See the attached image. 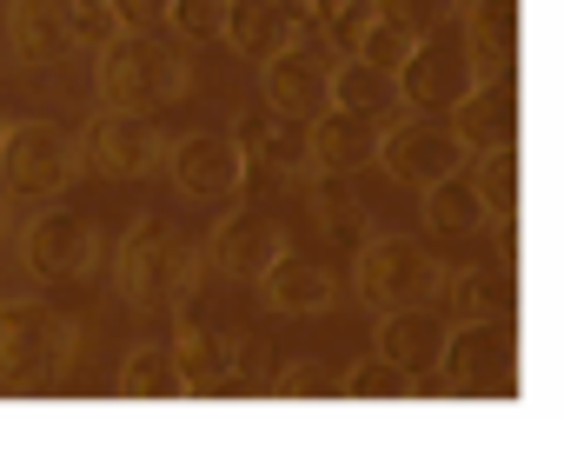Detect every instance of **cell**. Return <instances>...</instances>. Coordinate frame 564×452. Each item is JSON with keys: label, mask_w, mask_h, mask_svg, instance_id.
Wrapping results in <instances>:
<instances>
[{"label": "cell", "mask_w": 564, "mask_h": 452, "mask_svg": "<svg viewBox=\"0 0 564 452\" xmlns=\"http://www.w3.org/2000/svg\"><path fill=\"white\" fill-rule=\"evenodd\" d=\"M213 287V267H206V247L186 234L180 219L166 213H133L127 234L113 247V293L140 313H186L199 306Z\"/></svg>", "instance_id": "1"}, {"label": "cell", "mask_w": 564, "mask_h": 452, "mask_svg": "<svg viewBox=\"0 0 564 452\" xmlns=\"http://www.w3.org/2000/svg\"><path fill=\"white\" fill-rule=\"evenodd\" d=\"M94 100L120 114H166L193 94V54L166 28H120L107 47H94Z\"/></svg>", "instance_id": "2"}, {"label": "cell", "mask_w": 564, "mask_h": 452, "mask_svg": "<svg viewBox=\"0 0 564 452\" xmlns=\"http://www.w3.org/2000/svg\"><path fill=\"white\" fill-rule=\"evenodd\" d=\"M80 359V320L54 300H0V392H54Z\"/></svg>", "instance_id": "3"}, {"label": "cell", "mask_w": 564, "mask_h": 452, "mask_svg": "<svg viewBox=\"0 0 564 452\" xmlns=\"http://www.w3.org/2000/svg\"><path fill=\"white\" fill-rule=\"evenodd\" d=\"M80 166H87V153H80V133L67 120H54V114L8 120V140H0V186L14 193V213H28L41 200H67Z\"/></svg>", "instance_id": "4"}, {"label": "cell", "mask_w": 564, "mask_h": 452, "mask_svg": "<svg viewBox=\"0 0 564 452\" xmlns=\"http://www.w3.org/2000/svg\"><path fill=\"white\" fill-rule=\"evenodd\" d=\"M14 234H21V267L47 287H87L107 267V226L87 206L41 200V206H28Z\"/></svg>", "instance_id": "5"}, {"label": "cell", "mask_w": 564, "mask_h": 452, "mask_svg": "<svg viewBox=\"0 0 564 452\" xmlns=\"http://www.w3.org/2000/svg\"><path fill=\"white\" fill-rule=\"evenodd\" d=\"M173 359H180L186 392H206V399H232V392L265 386V346L226 320H206L199 306H186V320L173 333Z\"/></svg>", "instance_id": "6"}, {"label": "cell", "mask_w": 564, "mask_h": 452, "mask_svg": "<svg viewBox=\"0 0 564 452\" xmlns=\"http://www.w3.org/2000/svg\"><path fill=\"white\" fill-rule=\"evenodd\" d=\"M438 280H445V260H432L425 247H412L399 234H366L359 254H352V300L372 306V313L432 306L438 300Z\"/></svg>", "instance_id": "7"}, {"label": "cell", "mask_w": 564, "mask_h": 452, "mask_svg": "<svg viewBox=\"0 0 564 452\" xmlns=\"http://www.w3.org/2000/svg\"><path fill=\"white\" fill-rule=\"evenodd\" d=\"M438 379L465 399H511L518 392V326L511 320H465L445 333Z\"/></svg>", "instance_id": "8"}, {"label": "cell", "mask_w": 564, "mask_h": 452, "mask_svg": "<svg viewBox=\"0 0 564 452\" xmlns=\"http://www.w3.org/2000/svg\"><path fill=\"white\" fill-rule=\"evenodd\" d=\"M399 186H412V193H425L432 180H445V173H458L465 166V147H458V133H452V120L445 114H392L386 127H379V153H372Z\"/></svg>", "instance_id": "9"}, {"label": "cell", "mask_w": 564, "mask_h": 452, "mask_svg": "<svg viewBox=\"0 0 564 452\" xmlns=\"http://www.w3.org/2000/svg\"><path fill=\"white\" fill-rule=\"evenodd\" d=\"M206 247V267H213V280H232V287H252L279 254H286L293 240H286V219H279L272 206H232L226 200V213H219V226L199 240Z\"/></svg>", "instance_id": "10"}, {"label": "cell", "mask_w": 564, "mask_h": 452, "mask_svg": "<svg viewBox=\"0 0 564 452\" xmlns=\"http://www.w3.org/2000/svg\"><path fill=\"white\" fill-rule=\"evenodd\" d=\"M333 47L319 41V34H306V41H293V47H279V54H265L259 67V100H265V114H286V120H319L326 107H333Z\"/></svg>", "instance_id": "11"}, {"label": "cell", "mask_w": 564, "mask_h": 452, "mask_svg": "<svg viewBox=\"0 0 564 452\" xmlns=\"http://www.w3.org/2000/svg\"><path fill=\"white\" fill-rule=\"evenodd\" d=\"M166 147L173 140H166L160 114H120V107H100L87 120V140H80V153L107 180H153L166 166Z\"/></svg>", "instance_id": "12"}, {"label": "cell", "mask_w": 564, "mask_h": 452, "mask_svg": "<svg viewBox=\"0 0 564 452\" xmlns=\"http://www.w3.org/2000/svg\"><path fill=\"white\" fill-rule=\"evenodd\" d=\"M166 180H173L186 200L226 206V200H239V193L252 186V160H246L239 133H186V140L166 147Z\"/></svg>", "instance_id": "13"}, {"label": "cell", "mask_w": 564, "mask_h": 452, "mask_svg": "<svg viewBox=\"0 0 564 452\" xmlns=\"http://www.w3.org/2000/svg\"><path fill=\"white\" fill-rule=\"evenodd\" d=\"M399 107H419V114H452V100L471 87V61H465V41L452 28H432L412 41V54L399 61Z\"/></svg>", "instance_id": "14"}, {"label": "cell", "mask_w": 564, "mask_h": 452, "mask_svg": "<svg viewBox=\"0 0 564 452\" xmlns=\"http://www.w3.org/2000/svg\"><path fill=\"white\" fill-rule=\"evenodd\" d=\"M259 300L272 306V313H286V320H319V313H333L339 306V293H346V280L319 260V254H279L259 280Z\"/></svg>", "instance_id": "15"}, {"label": "cell", "mask_w": 564, "mask_h": 452, "mask_svg": "<svg viewBox=\"0 0 564 452\" xmlns=\"http://www.w3.org/2000/svg\"><path fill=\"white\" fill-rule=\"evenodd\" d=\"M313 34V14L300 8V0H226V28L219 41L239 54V61H265L279 47H293Z\"/></svg>", "instance_id": "16"}, {"label": "cell", "mask_w": 564, "mask_h": 452, "mask_svg": "<svg viewBox=\"0 0 564 452\" xmlns=\"http://www.w3.org/2000/svg\"><path fill=\"white\" fill-rule=\"evenodd\" d=\"M452 133L465 153H491V147H518V80L498 74V80H471L458 100H452Z\"/></svg>", "instance_id": "17"}, {"label": "cell", "mask_w": 564, "mask_h": 452, "mask_svg": "<svg viewBox=\"0 0 564 452\" xmlns=\"http://www.w3.org/2000/svg\"><path fill=\"white\" fill-rule=\"evenodd\" d=\"M8 41L28 67H67L80 54L74 0H14L8 8Z\"/></svg>", "instance_id": "18"}, {"label": "cell", "mask_w": 564, "mask_h": 452, "mask_svg": "<svg viewBox=\"0 0 564 452\" xmlns=\"http://www.w3.org/2000/svg\"><path fill=\"white\" fill-rule=\"evenodd\" d=\"M445 333H452V320L438 306H392V313H379L372 353L392 359V366H405L412 379H432L438 353H445Z\"/></svg>", "instance_id": "19"}, {"label": "cell", "mask_w": 564, "mask_h": 452, "mask_svg": "<svg viewBox=\"0 0 564 452\" xmlns=\"http://www.w3.org/2000/svg\"><path fill=\"white\" fill-rule=\"evenodd\" d=\"M232 133H239L252 173H272V180H306L313 173L306 120H286V114H232Z\"/></svg>", "instance_id": "20"}, {"label": "cell", "mask_w": 564, "mask_h": 452, "mask_svg": "<svg viewBox=\"0 0 564 452\" xmlns=\"http://www.w3.org/2000/svg\"><path fill=\"white\" fill-rule=\"evenodd\" d=\"M432 306L452 326H465V320H511L518 313V280H511V267H445Z\"/></svg>", "instance_id": "21"}, {"label": "cell", "mask_w": 564, "mask_h": 452, "mask_svg": "<svg viewBox=\"0 0 564 452\" xmlns=\"http://www.w3.org/2000/svg\"><path fill=\"white\" fill-rule=\"evenodd\" d=\"M379 127L386 120H366V114H346V107H326L319 120H306L313 173H366L372 153H379Z\"/></svg>", "instance_id": "22"}, {"label": "cell", "mask_w": 564, "mask_h": 452, "mask_svg": "<svg viewBox=\"0 0 564 452\" xmlns=\"http://www.w3.org/2000/svg\"><path fill=\"white\" fill-rule=\"evenodd\" d=\"M465 61H471V80H498V74H518V0H471L465 14Z\"/></svg>", "instance_id": "23"}, {"label": "cell", "mask_w": 564, "mask_h": 452, "mask_svg": "<svg viewBox=\"0 0 564 452\" xmlns=\"http://www.w3.org/2000/svg\"><path fill=\"white\" fill-rule=\"evenodd\" d=\"M352 180L359 173H306V213H313V226L333 234V240H346V247H359L372 234V206H366V193Z\"/></svg>", "instance_id": "24"}, {"label": "cell", "mask_w": 564, "mask_h": 452, "mask_svg": "<svg viewBox=\"0 0 564 452\" xmlns=\"http://www.w3.org/2000/svg\"><path fill=\"white\" fill-rule=\"evenodd\" d=\"M113 392H120V399H186L173 340H140V346H127V359H120V373H113Z\"/></svg>", "instance_id": "25"}, {"label": "cell", "mask_w": 564, "mask_h": 452, "mask_svg": "<svg viewBox=\"0 0 564 452\" xmlns=\"http://www.w3.org/2000/svg\"><path fill=\"white\" fill-rule=\"evenodd\" d=\"M333 107L346 114H366V120H392L399 114V80L359 54H339L333 61Z\"/></svg>", "instance_id": "26"}, {"label": "cell", "mask_w": 564, "mask_h": 452, "mask_svg": "<svg viewBox=\"0 0 564 452\" xmlns=\"http://www.w3.org/2000/svg\"><path fill=\"white\" fill-rule=\"evenodd\" d=\"M259 392H272V399H346V366H333L319 353H293V359L265 366Z\"/></svg>", "instance_id": "27"}, {"label": "cell", "mask_w": 564, "mask_h": 452, "mask_svg": "<svg viewBox=\"0 0 564 452\" xmlns=\"http://www.w3.org/2000/svg\"><path fill=\"white\" fill-rule=\"evenodd\" d=\"M425 226H432V234H452V240L485 234V206H478L471 180H458V173L432 180V186H425Z\"/></svg>", "instance_id": "28"}, {"label": "cell", "mask_w": 564, "mask_h": 452, "mask_svg": "<svg viewBox=\"0 0 564 452\" xmlns=\"http://www.w3.org/2000/svg\"><path fill=\"white\" fill-rule=\"evenodd\" d=\"M471 193H478V206H485V226H518V147L478 153Z\"/></svg>", "instance_id": "29"}, {"label": "cell", "mask_w": 564, "mask_h": 452, "mask_svg": "<svg viewBox=\"0 0 564 452\" xmlns=\"http://www.w3.org/2000/svg\"><path fill=\"white\" fill-rule=\"evenodd\" d=\"M419 386H425V379H412L405 366H392V359H379V353L359 359V366H346V392H352V399H412Z\"/></svg>", "instance_id": "30"}, {"label": "cell", "mask_w": 564, "mask_h": 452, "mask_svg": "<svg viewBox=\"0 0 564 452\" xmlns=\"http://www.w3.org/2000/svg\"><path fill=\"white\" fill-rule=\"evenodd\" d=\"M219 28H226V0H173L166 8V34L180 47H206L219 41Z\"/></svg>", "instance_id": "31"}, {"label": "cell", "mask_w": 564, "mask_h": 452, "mask_svg": "<svg viewBox=\"0 0 564 452\" xmlns=\"http://www.w3.org/2000/svg\"><path fill=\"white\" fill-rule=\"evenodd\" d=\"M412 41H419V34H405L399 21H379V14H372V21L359 28L352 54H359V61H372V67H386V74H399V61L412 54Z\"/></svg>", "instance_id": "32"}, {"label": "cell", "mask_w": 564, "mask_h": 452, "mask_svg": "<svg viewBox=\"0 0 564 452\" xmlns=\"http://www.w3.org/2000/svg\"><path fill=\"white\" fill-rule=\"evenodd\" d=\"M379 21H399L405 34H432V28H452L458 0H372Z\"/></svg>", "instance_id": "33"}, {"label": "cell", "mask_w": 564, "mask_h": 452, "mask_svg": "<svg viewBox=\"0 0 564 452\" xmlns=\"http://www.w3.org/2000/svg\"><path fill=\"white\" fill-rule=\"evenodd\" d=\"M366 21H372V0H339L333 14H319V28H313V34H319L333 54H352V41H359V28H366Z\"/></svg>", "instance_id": "34"}, {"label": "cell", "mask_w": 564, "mask_h": 452, "mask_svg": "<svg viewBox=\"0 0 564 452\" xmlns=\"http://www.w3.org/2000/svg\"><path fill=\"white\" fill-rule=\"evenodd\" d=\"M74 28H80V47H107L120 34L113 0H74Z\"/></svg>", "instance_id": "35"}, {"label": "cell", "mask_w": 564, "mask_h": 452, "mask_svg": "<svg viewBox=\"0 0 564 452\" xmlns=\"http://www.w3.org/2000/svg\"><path fill=\"white\" fill-rule=\"evenodd\" d=\"M166 8H173V0H113V21L120 28H166Z\"/></svg>", "instance_id": "36"}, {"label": "cell", "mask_w": 564, "mask_h": 452, "mask_svg": "<svg viewBox=\"0 0 564 452\" xmlns=\"http://www.w3.org/2000/svg\"><path fill=\"white\" fill-rule=\"evenodd\" d=\"M8 234H14V193L0 186V240H8Z\"/></svg>", "instance_id": "37"}, {"label": "cell", "mask_w": 564, "mask_h": 452, "mask_svg": "<svg viewBox=\"0 0 564 452\" xmlns=\"http://www.w3.org/2000/svg\"><path fill=\"white\" fill-rule=\"evenodd\" d=\"M300 8H306V14H313V28H319V14H333L339 0H300Z\"/></svg>", "instance_id": "38"}, {"label": "cell", "mask_w": 564, "mask_h": 452, "mask_svg": "<svg viewBox=\"0 0 564 452\" xmlns=\"http://www.w3.org/2000/svg\"><path fill=\"white\" fill-rule=\"evenodd\" d=\"M8 120H14V114H8V107H0V140H8Z\"/></svg>", "instance_id": "39"}]
</instances>
